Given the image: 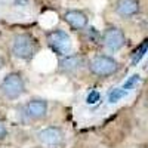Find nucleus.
<instances>
[{
	"mask_svg": "<svg viewBox=\"0 0 148 148\" xmlns=\"http://www.w3.org/2000/svg\"><path fill=\"white\" fill-rule=\"evenodd\" d=\"M102 43H104V46L108 49V51L117 52L126 43L125 33H123L120 28H117V27H110L102 34Z\"/></svg>",
	"mask_w": 148,
	"mask_h": 148,
	"instance_id": "39448f33",
	"label": "nucleus"
},
{
	"mask_svg": "<svg viewBox=\"0 0 148 148\" xmlns=\"http://www.w3.org/2000/svg\"><path fill=\"white\" fill-rule=\"evenodd\" d=\"M46 113H47V102L45 99H31L25 105V114L33 120H39L45 117Z\"/></svg>",
	"mask_w": 148,
	"mask_h": 148,
	"instance_id": "0eeeda50",
	"label": "nucleus"
},
{
	"mask_svg": "<svg viewBox=\"0 0 148 148\" xmlns=\"http://www.w3.org/2000/svg\"><path fill=\"white\" fill-rule=\"evenodd\" d=\"M37 51H39V43L28 33L16 34L12 40V53L19 59H31Z\"/></svg>",
	"mask_w": 148,
	"mask_h": 148,
	"instance_id": "f257e3e1",
	"label": "nucleus"
},
{
	"mask_svg": "<svg viewBox=\"0 0 148 148\" xmlns=\"http://www.w3.org/2000/svg\"><path fill=\"white\" fill-rule=\"evenodd\" d=\"M84 64V58L80 55H67L65 58L61 59L59 62V71H62L65 74L76 73L79 68H82Z\"/></svg>",
	"mask_w": 148,
	"mask_h": 148,
	"instance_id": "6e6552de",
	"label": "nucleus"
},
{
	"mask_svg": "<svg viewBox=\"0 0 148 148\" xmlns=\"http://www.w3.org/2000/svg\"><path fill=\"white\" fill-rule=\"evenodd\" d=\"M99 98H101L99 92H98V90H92V92L88 95V99H86V102H88L89 105H90V104H96L98 101H99Z\"/></svg>",
	"mask_w": 148,
	"mask_h": 148,
	"instance_id": "4468645a",
	"label": "nucleus"
},
{
	"mask_svg": "<svg viewBox=\"0 0 148 148\" xmlns=\"http://www.w3.org/2000/svg\"><path fill=\"white\" fill-rule=\"evenodd\" d=\"M89 71L98 77H110L119 71V62L107 55H98L89 62Z\"/></svg>",
	"mask_w": 148,
	"mask_h": 148,
	"instance_id": "f03ea898",
	"label": "nucleus"
},
{
	"mask_svg": "<svg viewBox=\"0 0 148 148\" xmlns=\"http://www.w3.org/2000/svg\"><path fill=\"white\" fill-rule=\"evenodd\" d=\"M64 19L73 30H83L88 25V16L82 10H68L65 12Z\"/></svg>",
	"mask_w": 148,
	"mask_h": 148,
	"instance_id": "1a4fd4ad",
	"label": "nucleus"
},
{
	"mask_svg": "<svg viewBox=\"0 0 148 148\" xmlns=\"http://www.w3.org/2000/svg\"><path fill=\"white\" fill-rule=\"evenodd\" d=\"M127 95V90H125V89H114L113 92L110 93V102L111 104H116L117 101H120L123 96H126Z\"/></svg>",
	"mask_w": 148,
	"mask_h": 148,
	"instance_id": "f8f14e48",
	"label": "nucleus"
},
{
	"mask_svg": "<svg viewBox=\"0 0 148 148\" xmlns=\"http://www.w3.org/2000/svg\"><path fill=\"white\" fill-rule=\"evenodd\" d=\"M0 92L8 99H16L24 93V80L19 73H9L0 83Z\"/></svg>",
	"mask_w": 148,
	"mask_h": 148,
	"instance_id": "7ed1b4c3",
	"label": "nucleus"
},
{
	"mask_svg": "<svg viewBox=\"0 0 148 148\" xmlns=\"http://www.w3.org/2000/svg\"><path fill=\"white\" fill-rule=\"evenodd\" d=\"M138 82H139V76H138V74H133V76H132L125 84H123V89H125V90H130Z\"/></svg>",
	"mask_w": 148,
	"mask_h": 148,
	"instance_id": "ddd939ff",
	"label": "nucleus"
},
{
	"mask_svg": "<svg viewBox=\"0 0 148 148\" xmlns=\"http://www.w3.org/2000/svg\"><path fill=\"white\" fill-rule=\"evenodd\" d=\"M6 135H8V129H6V126H5V123L0 121V139H5Z\"/></svg>",
	"mask_w": 148,
	"mask_h": 148,
	"instance_id": "2eb2a0df",
	"label": "nucleus"
},
{
	"mask_svg": "<svg viewBox=\"0 0 148 148\" xmlns=\"http://www.w3.org/2000/svg\"><path fill=\"white\" fill-rule=\"evenodd\" d=\"M37 138H39V141L46 147H56V145H59L61 142H62L64 135H62V132H61V129L52 126V127L42 129L39 133H37Z\"/></svg>",
	"mask_w": 148,
	"mask_h": 148,
	"instance_id": "423d86ee",
	"label": "nucleus"
},
{
	"mask_svg": "<svg viewBox=\"0 0 148 148\" xmlns=\"http://www.w3.org/2000/svg\"><path fill=\"white\" fill-rule=\"evenodd\" d=\"M3 67V59H2V56H0V68Z\"/></svg>",
	"mask_w": 148,
	"mask_h": 148,
	"instance_id": "dca6fc26",
	"label": "nucleus"
},
{
	"mask_svg": "<svg viewBox=\"0 0 148 148\" xmlns=\"http://www.w3.org/2000/svg\"><path fill=\"white\" fill-rule=\"evenodd\" d=\"M47 45L55 53L61 56H67L71 51V39L62 30H53L47 33Z\"/></svg>",
	"mask_w": 148,
	"mask_h": 148,
	"instance_id": "20e7f679",
	"label": "nucleus"
},
{
	"mask_svg": "<svg viewBox=\"0 0 148 148\" xmlns=\"http://www.w3.org/2000/svg\"><path fill=\"white\" fill-rule=\"evenodd\" d=\"M116 12L123 18H129L139 12V3L138 0H117Z\"/></svg>",
	"mask_w": 148,
	"mask_h": 148,
	"instance_id": "9d476101",
	"label": "nucleus"
},
{
	"mask_svg": "<svg viewBox=\"0 0 148 148\" xmlns=\"http://www.w3.org/2000/svg\"><path fill=\"white\" fill-rule=\"evenodd\" d=\"M147 51H148V40H145L144 43H141L133 51V53H132V65H136L139 61L144 58V55L147 53Z\"/></svg>",
	"mask_w": 148,
	"mask_h": 148,
	"instance_id": "9b49d317",
	"label": "nucleus"
}]
</instances>
